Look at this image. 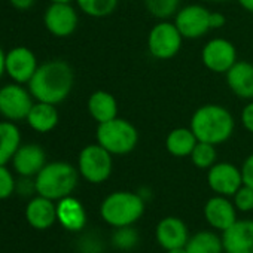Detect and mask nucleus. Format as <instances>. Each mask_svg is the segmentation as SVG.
Returning <instances> with one entry per match:
<instances>
[{
  "label": "nucleus",
  "mask_w": 253,
  "mask_h": 253,
  "mask_svg": "<svg viewBox=\"0 0 253 253\" xmlns=\"http://www.w3.org/2000/svg\"><path fill=\"white\" fill-rule=\"evenodd\" d=\"M229 89L243 100H253V64L249 61H237L226 73Z\"/></svg>",
  "instance_id": "20"
},
{
  "label": "nucleus",
  "mask_w": 253,
  "mask_h": 253,
  "mask_svg": "<svg viewBox=\"0 0 253 253\" xmlns=\"http://www.w3.org/2000/svg\"><path fill=\"white\" fill-rule=\"evenodd\" d=\"M21 146V133L12 121L0 122V166L12 161L15 152Z\"/></svg>",
  "instance_id": "23"
},
{
  "label": "nucleus",
  "mask_w": 253,
  "mask_h": 253,
  "mask_svg": "<svg viewBox=\"0 0 253 253\" xmlns=\"http://www.w3.org/2000/svg\"><path fill=\"white\" fill-rule=\"evenodd\" d=\"M38 67V58L27 46H15L6 52V73L17 84H29Z\"/></svg>",
  "instance_id": "13"
},
{
  "label": "nucleus",
  "mask_w": 253,
  "mask_h": 253,
  "mask_svg": "<svg viewBox=\"0 0 253 253\" xmlns=\"http://www.w3.org/2000/svg\"><path fill=\"white\" fill-rule=\"evenodd\" d=\"M243 185L253 188V154H250L241 166Z\"/></svg>",
  "instance_id": "32"
},
{
  "label": "nucleus",
  "mask_w": 253,
  "mask_h": 253,
  "mask_svg": "<svg viewBox=\"0 0 253 253\" xmlns=\"http://www.w3.org/2000/svg\"><path fill=\"white\" fill-rule=\"evenodd\" d=\"M207 183L216 195L232 197L243 186L241 169L231 163H216L209 169Z\"/></svg>",
  "instance_id": "11"
},
{
  "label": "nucleus",
  "mask_w": 253,
  "mask_h": 253,
  "mask_svg": "<svg viewBox=\"0 0 253 253\" xmlns=\"http://www.w3.org/2000/svg\"><path fill=\"white\" fill-rule=\"evenodd\" d=\"M46 30L55 38H67L78 29L79 17L70 3H51L43 15Z\"/></svg>",
  "instance_id": "12"
},
{
  "label": "nucleus",
  "mask_w": 253,
  "mask_h": 253,
  "mask_svg": "<svg viewBox=\"0 0 253 253\" xmlns=\"http://www.w3.org/2000/svg\"><path fill=\"white\" fill-rule=\"evenodd\" d=\"M238 3L241 5L243 9H246L247 12L253 14V0H238Z\"/></svg>",
  "instance_id": "37"
},
{
  "label": "nucleus",
  "mask_w": 253,
  "mask_h": 253,
  "mask_svg": "<svg viewBox=\"0 0 253 253\" xmlns=\"http://www.w3.org/2000/svg\"><path fill=\"white\" fill-rule=\"evenodd\" d=\"M155 237L158 244L167 252L170 249L185 247L189 240V232L182 219L176 216H167L158 222Z\"/></svg>",
  "instance_id": "17"
},
{
  "label": "nucleus",
  "mask_w": 253,
  "mask_h": 253,
  "mask_svg": "<svg viewBox=\"0 0 253 253\" xmlns=\"http://www.w3.org/2000/svg\"><path fill=\"white\" fill-rule=\"evenodd\" d=\"M9 2L18 11H27L35 5V0H9Z\"/></svg>",
  "instance_id": "35"
},
{
  "label": "nucleus",
  "mask_w": 253,
  "mask_h": 253,
  "mask_svg": "<svg viewBox=\"0 0 253 253\" xmlns=\"http://www.w3.org/2000/svg\"><path fill=\"white\" fill-rule=\"evenodd\" d=\"M17 189V182L6 166H0V200H8Z\"/></svg>",
  "instance_id": "31"
},
{
  "label": "nucleus",
  "mask_w": 253,
  "mask_h": 253,
  "mask_svg": "<svg viewBox=\"0 0 253 253\" xmlns=\"http://www.w3.org/2000/svg\"><path fill=\"white\" fill-rule=\"evenodd\" d=\"M79 176L78 169L66 161L46 163L35 177V188L38 195L58 201L72 195L78 186Z\"/></svg>",
  "instance_id": "3"
},
{
  "label": "nucleus",
  "mask_w": 253,
  "mask_h": 253,
  "mask_svg": "<svg viewBox=\"0 0 253 253\" xmlns=\"http://www.w3.org/2000/svg\"><path fill=\"white\" fill-rule=\"evenodd\" d=\"M180 0H145L149 14L161 21L174 17L179 11Z\"/></svg>",
  "instance_id": "28"
},
{
  "label": "nucleus",
  "mask_w": 253,
  "mask_h": 253,
  "mask_svg": "<svg viewBox=\"0 0 253 253\" xmlns=\"http://www.w3.org/2000/svg\"><path fill=\"white\" fill-rule=\"evenodd\" d=\"M27 223L39 231L51 228L57 222V204L55 201L38 195L32 198L26 206Z\"/></svg>",
  "instance_id": "18"
},
{
  "label": "nucleus",
  "mask_w": 253,
  "mask_h": 253,
  "mask_svg": "<svg viewBox=\"0 0 253 253\" xmlns=\"http://www.w3.org/2000/svg\"><path fill=\"white\" fill-rule=\"evenodd\" d=\"M46 154L42 146L36 143L21 145L12 158L14 170L21 177H36V174L45 167Z\"/></svg>",
  "instance_id": "16"
},
{
  "label": "nucleus",
  "mask_w": 253,
  "mask_h": 253,
  "mask_svg": "<svg viewBox=\"0 0 253 253\" xmlns=\"http://www.w3.org/2000/svg\"><path fill=\"white\" fill-rule=\"evenodd\" d=\"M97 143L112 155H126L136 149L139 143L137 128L124 118H115L97 125Z\"/></svg>",
  "instance_id": "5"
},
{
  "label": "nucleus",
  "mask_w": 253,
  "mask_h": 253,
  "mask_svg": "<svg viewBox=\"0 0 253 253\" xmlns=\"http://www.w3.org/2000/svg\"><path fill=\"white\" fill-rule=\"evenodd\" d=\"M167 253H188L185 247H177V249H170L167 250Z\"/></svg>",
  "instance_id": "38"
},
{
  "label": "nucleus",
  "mask_w": 253,
  "mask_h": 253,
  "mask_svg": "<svg viewBox=\"0 0 253 253\" xmlns=\"http://www.w3.org/2000/svg\"><path fill=\"white\" fill-rule=\"evenodd\" d=\"M174 24L183 39H200L210 29V11L203 5H188L177 11Z\"/></svg>",
  "instance_id": "9"
},
{
  "label": "nucleus",
  "mask_w": 253,
  "mask_h": 253,
  "mask_svg": "<svg viewBox=\"0 0 253 253\" xmlns=\"http://www.w3.org/2000/svg\"><path fill=\"white\" fill-rule=\"evenodd\" d=\"M189 128L194 131L198 142L217 146L231 139L235 121L226 107L220 104H204L194 112Z\"/></svg>",
  "instance_id": "2"
},
{
  "label": "nucleus",
  "mask_w": 253,
  "mask_h": 253,
  "mask_svg": "<svg viewBox=\"0 0 253 253\" xmlns=\"http://www.w3.org/2000/svg\"><path fill=\"white\" fill-rule=\"evenodd\" d=\"M6 73V52L0 46V78Z\"/></svg>",
  "instance_id": "36"
},
{
  "label": "nucleus",
  "mask_w": 253,
  "mask_h": 253,
  "mask_svg": "<svg viewBox=\"0 0 253 253\" xmlns=\"http://www.w3.org/2000/svg\"><path fill=\"white\" fill-rule=\"evenodd\" d=\"M226 24V17L220 12H210V29L217 30Z\"/></svg>",
  "instance_id": "34"
},
{
  "label": "nucleus",
  "mask_w": 253,
  "mask_h": 253,
  "mask_svg": "<svg viewBox=\"0 0 253 253\" xmlns=\"http://www.w3.org/2000/svg\"><path fill=\"white\" fill-rule=\"evenodd\" d=\"M197 143L198 139L194 134V131L191 128H185V126H179V128L171 130L166 139V148L169 154H171L176 158L189 157Z\"/></svg>",
  "instance_id": "24"
},
{
  "label": "nucleus",
  "mask_w": 253,
  "mask_h": 253,
  "mask_svg": "<svg viewBox=\"0 0 253 253\" xmlns=\"http://www.w3.org/2000/svg\"><path fill=\"white\" fill-rule=\"evenodd\" d=\"M33 104L35 98L30 89H26L21 84L14 82L0 88V115L8 121L26 119Z\"/></svg>",
  "instance_id": "8"
},
{
  "label": "nucleus",
  "mask_w": 253,
  "mask_h": 253,
  "mask_svg": "<svg viewBox=\"0 0 253 253\" xmlns=\"http://www.w3.org/2000/svg\"><path fill=\"white\" fill-rule=\"evenodd\" d=\"M51 3H72L73 0H49Z\"/></svg>",
  "instance_id": "39"
},
{
  "label": "nucleus",
  "mask_w": 253,
  "mask_h": 253,
  "mask_svg": "<svg viewBox=\"0 0 253 253\" xmlns=\"http://www.w3.org/2000/svg\"><path fill=\"white\" fill-rule=\"evenodd\" d=\"M241 124L244 128L253 134V100H250L241 112Z\"/></svg>",
  "instance_id": "33"
},
{
  "label": "nucleus",
  "mask_w": 253,
  "mask_h": 253,
  "mask_svg": "<svg viewBox=\"0 0 253 253\" xmlns=\"http://www.w3.org/2000/svg\"><path fill=\"white\" fill-rule=\"evenodd\" d=\"M145 213V198L130 191H115L109 194L100 206L101 219L113 226H133Z\"/></svg>",
  "instance_id": "4"
},
{
  "label": "nucleus",
  "mask_w": 253,
  "mask_h": 253,
  "mask_svg": "<svg viewBox=\"0 0 253 253\" xmlns=\"http://www.w3.org/2000/svg\"><path fill=\"white\" fill-rule=\"evenodd\" d=\"M57 222L67 231L78 232L86 225V211L82 203L72 195L57 201Z\"/></svg>",
  "instance_id": "19"
},
{
  "label": "nucleus",
  "mask_w": 253,
  "mask_h": 253,
  "mask_svg": "<svg viewBox=\"0 0 253 253\" xmlns=\"http://www.w3.org/2000/svg\"><path fill=\"white\" fill-rule=\"evenodd\" d=\"M88 112L97 124L115 119L118 116L116 98L107 91H94L88 98Z\"/></svg>",
  "instance_id": "22"
},
{
  "label": "nucleus",
  "mask_w": 253,
  "mask_h": 253,
  "mask_svg": "<svg viewBox=\"0 0 253 253\" xmlns=\"http://www.w3.org/2000/svg\"><path fill=\"white\" fill-rule=\"evenodd\" d=\"M191 161L197 169L201 170H209L211 166L216 164L217 160V151L216 146L211 143H206V142H198L194 148V151L191 152Z\"/></svg>",
  "instance_id": "27"
},
{
  "label": "nucleus",
  "mask_w": 253,
  "mask_h": 253,
  "mask_svg": "<svg viewBox=\"0 0 253 253\" xmlns=\"http://www.w3.org/2000/svg\"><path fill=\"white\" fill-rule=\"evenodd\" d=\"M79 9L92 18H106L118 6V0H76Z\"/></svg>",
  "instance_id": "26"
},
{
  "label": "nucleus",
  "mask_w": 253,
  "mask_h": 253,
  "mask_svg": "<svg viewBox=\"0 0 253 253\" xmlns=\"http://www.w3.org/2000/svg\"><path fill=\"white\" fill-rule=\"evenodd\" d=\"M204 217L211 228L220 232L226 231L238 220L234 203L222 195H214L207 200L204 204Z\"/></svg>",
  "instance_id": "14"
},
{
  "label": "nucleus",
  "mask_w": 253,
  "mask_h": 253,
  "mask_svg": "<svg viewBox=\"0 0 253 253\" xmlns=\"http://www.w3.org/2000/svg\"><path fill=\"white\" fill-rule=\"evenodd\" d=\"M203 64L214 73H226L238 60L235 46L222 38L209 41L201 52Z\"/></svg>",
  "instance_id": "10"
},
{
  "label": "nucleus",
  "mask_w": 253,
  "mask_h": 253,
  "mask_svg": "<svg viewBox=\"0 0 253 253\" xmlns=\"http://www.w3.org/2000/svg\"><path fill=\"white\" fill-rule=\"evenodd\" d=\"M225 253H253V219L237 220L222 232Z\"/></svg>",
  "instance_id": "15"
},
{
  "label": "nucleus",
  "mask_w": 253,
  "mask_h": 253,
  "mask_svg": "<svg viewBox=\"0 0 253 253\" xmlns=\"http://www.w3.org/2000/svg\"><path fill=\"white\" fill-rule=\"evenodd\" d=\"M183 36L174 23L160 21L152 27L148 36V49L158 60H170L176 57L182 48Z\"/></svg>",
  "instance_id": "7"
},
{
  "label": "nucleus",
  "mask_w": 253,
  "mask_h": 253,
  "mask_svg": "<svg viewBox=\"0 0 253 253\" xmlns=\"http://www.w3.org/2000/svg\"><path fill=\"white\" fill-rule=\"evenodd\" d=\"M185 249L188 253H222L223 243L222 237L213 231H198L189 237Z\"/></svg>",
  "instance_id": "25"
},
{
  "label": "nucleus",
  "mask_w": 253,
  "mask_h": 253,
  "mask_svg": "<svg viewBox=\"0 0 253 253\" xmlns=\"http://www.w3.org/2000/svg\"><path fill=\"white\" fill-rule=\"evenodd\" d=\"M112 154L101 145H88L79 152L78 171L86 182L94 185L106 182L112 174Z\"/></svg>",
  "instance_id": "6"
},
{
  "label": "nucleus",
  "mask_w": 253,
  "mask_h": 253,
  "mask_svg": "<svg viewBox=\"0 0 253 253\" xmlns=\"http://www.w3.org/2000/svg\"><path fill=\"white\" fill-rule=\"evenodd\" d=\"M234 206L237 210L243 211V213H247V211H252L253 210V188L247 186V185H243L234 195Z\"/></svg>",
  "instance_id": "30"
},
{
  "label": "nucleus",
  "mask_w": 253,
  "mask_h": 253,
  "mask_svg": "<svg viewBox=\"0 0 253 253\" xmlns=\"http://www.w3.org/2000/svg\"><path fill=\"white\" fill-rule=\"evenodd\" d=\"M73 84L75 73L70 64L63 60H49L38 67L27 85L36 101L57 106L70 95Z\"/></svg>",
  "instance_id": "1"
},
{
  "label": "nucleus",
  "mask_w": 253,
  "mask_h": 253,
  "mask_svg": "<svg viewBox=\"0 0 253 253\" xmlns=\"http://www.w3.org/2000/svg\"><path fill=\"white\" fill-rule=\"evenodd\" d=\"M26 121L32 130H35L36 133L45 134L55 128L60 121V115H58L55 104L36 101L33 107L30 109Z\"/></svg>",
  "instance_id": "21"
},
{
  "label": "nucleus",
  "mask_w": 253,
  "mask_h": 253,
  "mask_svg": "<svg viewBox=\"0 0 253 253\" xmlns=\"http://www.w3.org/2000/svg\"><path fill=\"white\" fill-rule=\"evenodd\" d=\"M137 241H139L137 231L131 226L116 228L112 237V244L119 250H131L133 247H136Z\"/></svg>",
  "instance_id": "29"
},
{
  "label": "nucleus",
  "mask_w": 253,
  "mask_h": 253,
  "mask_svg": "<svg viewBox=\"0 0 253 253\" xmlns=\"http://www.w3.org/2000/svg\"><path fill=\"white\" fill-rule=\"evenodd\" d=\"M207 2H225V0H207Z\"/></svg>",
  "instance_id": "40"
}]
</instances>
